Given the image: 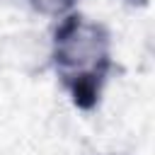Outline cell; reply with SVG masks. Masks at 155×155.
<instances>
[{
  "mask_svg": "<svg viewBox=\"0 0 155 155\" xmlns=\"http://www.w3.org/2000/svg\"><path fill=\"white\" fill-rule=\"evenodd\" d=\"M51 44L53 68L63 90L78 109H94L114 68L111 31L97 19L80 12H68L58 19Z\"/></svg>",
  "mask_w": 155,
  "mask_h": 155,
  "instance_id": "1",
  "label": "cell"
},
{
  "mask_svg": "<svg viewBox=\"0 0 155 155\" xmlns=\"http://www.w3.org/2000/svg\"><path fill=\"white\" fill-rule=\"evenodd\" d=\"M39 15H46V17H65L68 12H73L75 7V0H27Z\"/></svg>",
  "mask_w": 155,
  "mask_h": 155,
  "instance_id": "2",
  "label": "cell"
},
{
  "mask_svg": "<svg viewBox=\"0 0 155 155\" xmlns=\"http://www.w3.org/2000/svg\"><path fill=\"white\" fill-rule=\"evenodd\" d=\"M138 2H145V0H138Z\"/></svg>",
  "mask_w": 155,
  "mask_h": 155,
  "instance_id": "3",
  "label": "cell"
}]
</instances>
